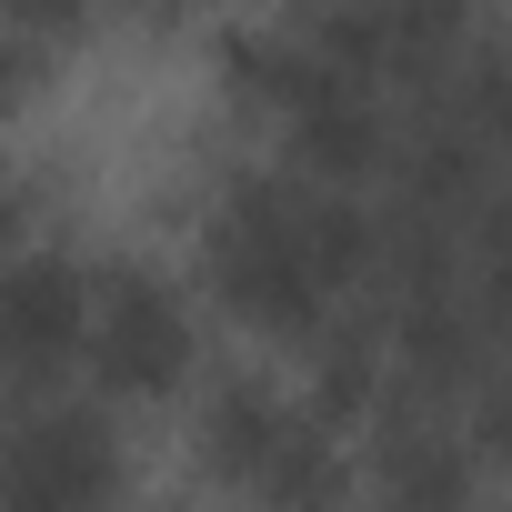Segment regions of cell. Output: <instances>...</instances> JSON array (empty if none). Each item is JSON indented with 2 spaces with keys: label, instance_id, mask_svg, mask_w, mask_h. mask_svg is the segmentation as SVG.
I'll return each mask as SVG.
<instances>
[{
  "label": "cell",
  "instance_id": "cell-1",
  "mask_svg": "<svg viewBox=\"0 0 512 512\" xmlns=\"http://www.w3.org/2000/svg\"><path fill=\"white\" fill-rule=\"evenodd\" d=\"M201 372V312L161 262H91V322H81V382L111 402H171Z\"/></svg>",
  "mask_w": 512,
  "mask_h": 512
},
{
  "label": "cell",
  "instance_id": "cell-4",
  "mask_svg": "<svg viewBox=\"0 0 512 512\" xmlns=\"http://www.w3.org/2000/svg\"><path fill=\"white\" fill-rule=\"evenodd\" d=\"M362 502L372 512H472L482 502V462L462 452L452 412L392 392V412L372 422V452H362Z\"/></svg>",
  "mask_w": 512,
  "mask_h": 512
},
{
  "label": "cell",
  "instance_id": "cell-7",
  "mask_svg": "<svg viewBox=\"0 0 512 512\" xmlns=\"http://www.w3.org/2000/svg\"><path fill=\"white\" fill-rule=\"evenodd\" d=\"M472 512H502V502H472Z\"/></svg>",
  "mask_w": 512,
  "mask_h": 512
},
{
  "label": "cell",
  "instance_id": "cell-6",
  "mask_svg": "<svg viewBox=\"0 0 512 512\" xmlns=\"http://www.w3.org/2000/svg\"><path fill=\"white\" fill-rule=\"evenodd\" d=\"M51 61V21H21V11H0V111H11Z\"/></svg>",
  "mask_w": 512,
  "mask_h": 512
},
{
  "label": "cell",
  "instance_id": "cell-2",
  "mask_svg": "<svg viewBox=\"0 0 512 512\" xmlns=\"http://www.w3.org/2000/svg\"><path fill=\"white\" fill-rule=\"evenodd\" d=\"M121 472V422L81 392H41L0 422V512H111Z\"/></svg>",
  "mask_w": 512,
  "mask_h": 512
},
{
  "label": "cell",
  "instance_id": "cell-3",
  "mask_svg": "<svg viewBox=\"0 0 512 512\" xmlns=\"http://www.w3.org/2000/svg\"><path fill=\"white\" fill-rule=\"evenodd\" d=\"M81 322H91V262L61 241L0 251V392H61L81 372Z\"/></svg>",
  "mask_w": 512,
  "mask_h": 512
},
{
  "label": "cell",
  "instance_id": "cell-5",
  "mask_svg": "<svg viewBox=\"0 0 512 512\" xmlns=\"http://www.w3.org/2000/svg\"><path fill=\"white\" fill-rule=\"evenodd\" d=\"M292 422H302V392H292V382H272V372H211V382H201V412H191L201 462H211L231 492L282 452V432H292Z\"/></svg>",
  "mask_w": 512,
  "mask_h": 512
}]
</instances>
